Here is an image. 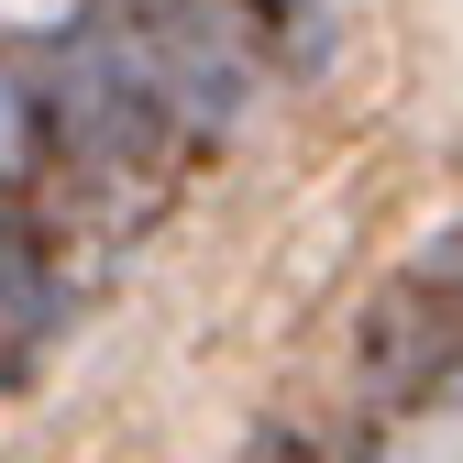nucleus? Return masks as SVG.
I'll list each match as a JSON object with an SVG mask.
<instances>
[{
    "mask_svg": "<svg viewBox=\"0 0 463 463\" xmlns=\"http://www.w3.org/2000/svg\"><path fill=\"white\" fill-rule=\"evenodd\" d=\"M0 12H12V23H44V12H55V0H0Z\"/></svg>",
    "mask_w": 463,
    "mask_h": 463,
    "instance_id": "obj_1",
    "label": "nucleus"
}]
</instances>
